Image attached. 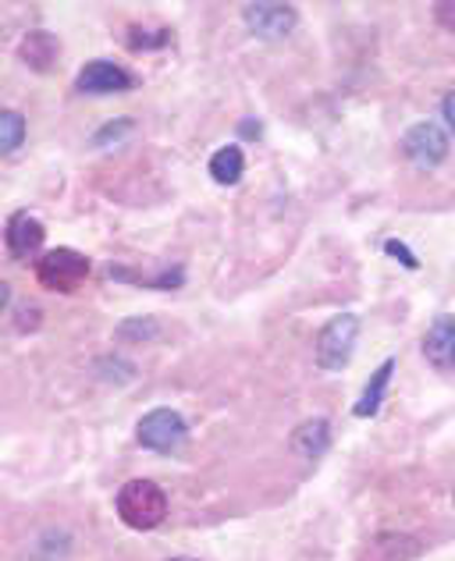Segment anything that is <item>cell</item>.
Instances as JSON below:
<instances>
[{"mask_svg":"<svg viewBox=\"0 0 455 561\" xmlns=\"http://www.w3.org/2000/svg\"><path fill=\"white\" fill-rule=\"evenodd\" d=\"M136 437H139L143 448L171 455V451H179L185 445L189 426H185V420L174 409H153V412H146V416L139 420Z\"/></svg>","mask_w":455,"mask_h":561,"instance_id":"cell-4","label":"cell"},{"mask_svg":"<svg viewBox=\"0 0 455 561\" xmlns=\"http://www.w3.org/2000/svg\"><path fill=\"white\" fill-rule=\"evenodd\" d=\"M385 249H388V256H395L399 263H406L409 271H417V267H420V260H417V256H409V249H406L402 242H388Z\"/></svg>","mask_w":455,"mask_h":561,"instance_id":"cell-18","label":"cell"},{"mask_svg":"<svg viewBox=\"0 0 455 561\" xmlns=\"http://www.w3.org/2000/svg\"><path fill=\"white\" fill-rule=\"evenodd\" d=\"M4 242H8V253L11 260H25L33 256L36 249L43 245V225L33 214H14L4 228Z\"/></svg>","mask_w":455,"mask_h":561,"instance_id":"cell-8","label":"cell"},{"mask_svg":"<svg viewBox=\"0 0 455 561\" xmlns=\"http://www.w3.org/2000/svg\"><path fill=\"white\" fill-rule=\"evenodd\" d=\"M174 561H196V558H174Z\"/></svg>","mask_w":455,"mask_h":561,"instance_id":"cell-22","label":"cell"},{"mask_svg":"<svg viewBox=\"0 0 455 561\" xmlns=\"http://www.w3.org/2000/svg\"><path fill=\"white\" fill-rule=\"evenodd\" d=\"M25 139V122L22 114L14 111H4L0 114V153H14Z\"/></svg>","mask_w":455,"mask_h":561,"instance_id":"cell-15","label":"cell"},{"mask_svg":"<svg viewBox=\"0 0 455 561\" xmlns=\"http://www.w3.org/2000/svg\"><path fill=\"white\" fill-rule=\"evenodd\" d=\"M402 150H406L409 160H413V164H420V168H437L448 157V136L437 125L420 122V125H413V128L406 131Z\"/></svg>","mask_w":455,"mask_h":561,"instance_id":"cell-5","label":"cell"},{"mask_svg":"<svg viewBox=\"0 0 455 561\" xmlns=\"http://www.w3.org/2000/svg\"><path fill=\"white\" fill-rule=\"evenodd\" d=\"M423 356H428L434 366H442V370L455 366V317L452 313L437 317L431 323L428 337H423Z\"/></svg>","mask_w":455,"mask_h":561,"instance_id":"cell-9","label":"cell"},{"mask_svg":"<svg viewBox=\"0 0 455 561\" xmlns=\"http://www.w3.org/2000/svg\"><path fill=\"white\" fill-rule=\"evenodd\" d=\"M442 114H445L448 128L455 131V93H448V96H445V103H442Z\"/></svg>","mask_w":455,"mask_h":561,"instance_id":"cell-20","label":"cell"},{"mask_svg":"<svg viewBox=\"0 0 455 561\" xmlns=\"http://www.w3.org/2000/svg\"><path fill=\"white\" fill-rule=\"evenodd\" d=\"M360 337V320L352 313H342L325 323V331L317 337V363L325 370H345L352 359V348H356Z\"/></svg>","mask_w":455,"mask_h":561,"instance_id":"cell-3","label":"cell"},{"mask_svg":"<svg viewBox=\"0 0 455 561\" xmlns=\"http://www.w3.org/2000/svg\"><path fill=\"white\" fill-rule=\"evenodd\" d=\"M417 551H420L417 540L399 537V534H380V537H374L366 561H409Z\"/></svg>","mask_w":455,"mask_h":561,"instance_id":"cell-12","label":"cell"},{"mask_svg":"<svg viewBox=\"0 0 455 561\" xmlns=\"http://www.w3.org/2000/svg\"><path fill=\"white\" fill-rule=\"evenodd\" d=\"M57 54H61V47L50 33H29L22 39V61L33 71H50L57 65Z\"/></svg>","mask_w":455,"mask_h":561,"instance_id":"cell-11","label":"cell"},{"mask_svg":"<svg viewBox=\"0 0 455 561\" xmlns=\"http://www.w3.org/2000/svg\"><path fill=\"white\" fill-rule=\"evenodd\" d=\"M242 19L257 36L282 39L296 28V8H288V4H246Z\"/></svg>","mask_w":455,"mask_h":561,"instance_id":"cell-6","label":"cell"},{"mask_svg":"<svg viewBox=\"0 0 455 561\" xmlns=\"http://www.w3.org/2000/svg\"><path fill=\"white\" fill-rule=\"evenodd\" d=\"M164 43H171V33L168 28H157V33H150V28H128V47L132 50H160Z\"/></svg>","mask_w":455,"mask_h":561,"instance_id":"cell-16","label":"cell"},{"mask_svg":"<svg viewBox=\"0 0 455 561\" xmlns=\"http://www.w3.org/2000/svg\"><path fill=\"white\" fill-rule=\"evenodd\" d=\"M139 79L132 76L128 68L114 65V61H90L79 71V93H125L132 90Z\"/></svg>","mask_w":455,"mask_h":561,"instance_id":"cell-7","label":"cell"},{"mask_svg":"<svg viewBox=\"0 0 455 561\" xmlns=\"http://www.w3.org/2000/svg\"><path fill=\"white\" fill-rule=\"evenodd\" d=\"M292 445H296V451L310 455V459H317V455H325L328 445H331V426L328 420H310L303 423L296 434H292Z\"/></svg>","mask_w":455,"mask_h":561,"instance_id":"cell-13","label":"cell"},{"mask_svg":"<svg viewBox=\"0 0 455 561\" xmlns=\"http://www.w3.org/2000/svg\"><path fill=\"white\" fill-rule=\"evenodd\" d=\"M36 277L43 288L50 291H76L86 277H90V260L76 249H50L47 256H39L36 263Z\"/></svg>","mask_w":455,"mask_h":561,"instance_id":"cell-2","label":"cell"},{"mask_svg":"<svg viewBox=\"0 0 455 561\" xmlns=\"http://www.w3.org/2000/svg\"><path fill=\"white\" fill-rule=\"evenodd\" d=\"M242 139H260V125H253V122H242Z\"/></svg>","mask_w":455,"mask_h":561,"instance_id":"cell-21","label":"cell"},{"mask_svg":"<svg viewBox=\"0 0 455 561\" xmlns=\"http://www.w3.org/2000/svg\"><path fill=\"white\" fill-rule=\"evenodd\" d=\"M117 515L132 529H153L164 523L168 515V497L157 483L150 480H132L117 494Z\"/></svg>","mask_w":455,"mask_h":561,"instance_id":"cell-1","label":"cell"},{"mask_svg":"<svg viewBox=\"0 0 455 561\" xmlns=\"http://www.w3.org/2000/svg\"><path fill=\"white\" fill-rule=\"evenodd\" d=\"M391 374H395V359H385L377 366V374L366 380V388H363V398L356 405H352V412H356L360 420H374L377 412H380V402H385V391H388V383H391Z\"/></svg>","mask_w":455,"mask_h":561,"instance_id":"cell-10","label":"cell"},{"mask_svg":"<svg viewBox=\"0 0 455 561\" xmlns=\"http://www.w3.org/2000/svg\"><path fill=\"white\" fill-rule=\"evenodd\" d=\"M434 19L442 22L445 28H455V4H437L434 8Z\"/></svg>","mask_w":455,"mask_h":561,"instance_id":"cell-19","label":"cell"},{"mask_svg":"<svg viewBox=\"0 0 455 561\" xmlns=\"http://www.w3.org/2000/svg\"><path fill=\"white\" fill-rule=\"evenodd\" d=\"M242 171H246V157L239 146H221V150L211 157V174L217 185H235L242 179Z\"/></svg>","mask_w":455,"mask_h":561,"instance_id":"cell-14","label":"cell"},{"mask_svg":"<svg viewBox=\"0 0 455 561\" xmlns=\"http://www.w3.org/2000/svg\"><path fill=\"white\" fill-rule=\"evenodd\" d=\"M125 131H132V122H128V117H122V122H114V125H104V128H100L96 131V146H107L111 139H125Z\"/></svg>","mask_w":455,"mask_h":561,"instance_id":"cell-17","label":"cell"}]
</instances>
